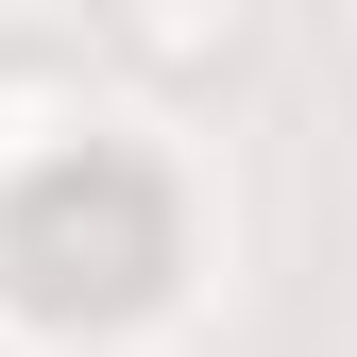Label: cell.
<instances>
[{"label": "cell", "mask_w": 357, "mask_h": 357, "mask_svg": "<svg viewBox=\"0 0 357 357\" xmlns=\"http://www.w3.org/2000/svg\"><path fill=\"white\" fill-rule=\"evenodd\" d=\"M119 52L170 68V85H204V68H238V52H255V17H238V0H137V17H119Z\"/></svg>", "instance_id": "6da1fadb"}]
</instances>
